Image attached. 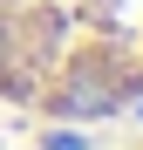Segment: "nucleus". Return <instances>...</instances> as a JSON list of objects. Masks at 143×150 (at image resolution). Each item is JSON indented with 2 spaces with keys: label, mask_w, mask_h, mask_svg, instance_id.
Wrapping results in <instances>:
<instances>
[{
  "label": "nucleus",
  "mask_w": 143,
  "mask_h": 150,
  "mask_svg": "<svg viewBox=\"0 0 143 150\" xmlns=\"http://www.w3.org/2000/svg\"><path fill=\"white\" fill-rule=\"evenodd\" d=\"M0 109L41 123L143 109V0H0Z\"/></svg>",
  "instance_id": "nucleus-1"
},
{
  "label": "nucleus",
  "mask_w": 143,
  "mask_h": 150,
  "mask_svg": "<svg viewBox=\"0 0 143 150\" xmlns=\"http://www.w3.org/2000/svg\"><path fill=\"white\" fill-rule=\"evenodd\" d=\"M116 150H143V130H136V137H130V143H116Z\"/></svg>",
  "instance_id": "nucleus-2"
}]
</instances>
